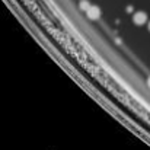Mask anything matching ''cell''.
I'll use <instances>...</instances> for the list:
<instances>
[{"mask_svg": "<svg viewBox=\"0 0 150 150\" xmlns=\"http://www.w3.org/2000/svg\"><path fill=\"white\" fill-rule=\"evenodd\" d=\"M133 22L137 25V26H142L147 22V13L146 12H136L133 15Z\"/></svg>", "mask_w": 150, "mask_h": 150, "instance_id": "7a4b0ae2", "label": "cell"}, {"mask_svg": "<svg viewBox=\"0 0 150 150\" xmlns=\"http://www.w3.org/2000/svg\"><path fill=\"white\" fill-rule=\"evenodd\" d=\"M133 10H134V7H133V6H127V12H128V13H130V12H133Z\"/></svg>", "mask_w": 150, "mask_h": 150, "instance_id": "277c9868", "label": "cell"}, {"mask_svg": "<svg viewBox=\"0 0 150 150\" xmlns=\"http://www.w3.org/2000/svg\"><path fill=\"white\" fill-rule=\"evenodd\" d=\"M147 86H149V88H150V77H149V79H147Z\"/></svg>", "mask_w": 150, "mask_h": 150, "instance_id": "5b68a950", "label": "cell"}, {"mask_svg": "<svg viewBox=\"0 0 150 150\" xmlns=\"http://www.w3.org/2000/svg\"><path fill=\"white\" fill-rule=\"evenodd\" d=\"M147 28H149V31H150V22H149V25H147Z\"/></svg>", "mask_w": 150, "mask_h": 150, "instance_id": "8992f818", "label": "cell"}, {"mask_svg": "<svg viewBox=\"0 0 150 150\" xmlns=\"http://www.w3.org/2000/svg\"><path fill=\"white\" fill-rule=\"evenodd\" d=\"M100 15H102L100 7L99 6H95V4H92V6L86 10V16H88L91 21H98L100 18Z\"/></svg>", "mask_w": 150, "mask_h": 150, "instance_id": "6da1fadb", "label": "cell"}, {"mask_svg": "<svg viewBox=\"0 0 150 150\" xmlns=\"http://www.w3.org/2000/svg\"><path fill=\"white\" fill-rule=\"evenodd\" d=\"M91 6H92V4H91L88 0H82V1L79 3V7H80V10H85V12H86V10L91 7Z\"/></svg>", "mask_w": 150, "mask_h": 150, "instance_id": "3957f363", "label": "cell"}]
</instances>
